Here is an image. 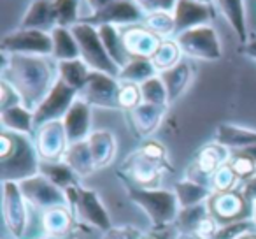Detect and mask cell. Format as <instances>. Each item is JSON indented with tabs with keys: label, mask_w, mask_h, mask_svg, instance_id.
Here are the masks:
<instances>
[{
	"label": "cell",
	"mask_w": 256,
	"mask_h": 239,
	"mask_svg": "<svg viewBox=\"0 0 256 239\" xmlns=\"http://www.w3.org/2000/svg\"><path fill=\"white\" fill-rule=\"evenodd\" d=\"M2 57V79L18 92L26 109L36 111L58 81V62L53 57L8 53Z\"/></svg>",
	"instance_id": "1"
},
{
	"label": "cell",
	"mask_w": 256,
	"mask_h": 239,
	"mask_svg": "<svg viewBox=\"0 0 256 239\" xmlns=\"http://www.w3.org/2000/svg\"><path fill=\"white\" fill-rule=\"evenodd\" d=\"M40 158L36 143L25 134L2 130L0 134V172L2 181L22 183L40 174Z\"/></svg>",
	"instance_id": "2"
},
{
	"label": "cell",
	"mask_w": 256,
	"mask_h": 239,
	"mask_svg": "<svg viewBox=\"0 0 256 239\" xmlns=\"http://www.w3.org/2000/svg\"><path fill=\"white\" fill-rule=\"evenodd\" d=\"M121 176V174H120ZM123 179L124 190L128 192L130 199L140 207L146 218L150 220L151 228L154 230H165L168 225H174L181 211V204L176 195L174 190H165V188H144V186H137L130 183L128 179Z\"/></svg>",
	"instance_id": "3"
},
{
	"label": "cell",
	"mask_w": 256,
	"mask_h": 239,
	"mask_svg": "<svg viewBox=\"0 0 256 239\" xmlns=\"http://www.w3.org/2000/svg\"><path fill=\"white\" fill-rule=\"evenodd\" d=\"M70 30L79 44L81 60L84 62L92 71L104 72V74H109V76H112V78H120L121 69L118 67L112 58L109 57L102 39H100V34L96 27L79 22V23H76L74 27H70Z\"/></svg>",
	"instance_id": "4"
},
{
	"label": "cell",
	"mask_w": 256,
	"mask_h": 239,
	"mask_svg": "<svg viewBox=\"0 0 256 239\" xmlns=\"http://www.w3.org/2000/svg\"><path fill=\"white\" fill-rule=\"evenodd\" d=\"M4 185V200H2V213H4L6 235L12 239H26L32 225L34 207L25 199L20 183L2 181Z\"/></svg>",
	"instance_id": "5"
},
{
	"label": "cell",
	"mask_w": 256,
	"mask_h": 239,
	"mask_svg": "<svg viewBox=\"0 0 256 239\" xmlns=\"http://www.w3.org/2000/svg\"><path fill=\"white\" fill-rule=\"evenodd\" d=\"M176 43L179 44L182 55L190 58L214 62L223 57L221 41L218 37V32L210 25H200L184 30L176 36Z\"/></svg>",
	"instance_id": "6"
},
{
	"label": "cell",
	"mask_w": 256,
	"mask_h": 239,
	"mask_svg": "<svg viewBox=\"0 0 256 239\" xmlns=\"http://www.w3.org/2000/svg\"><path fill=\"white\" fill-rule=\"evenodd\" d=\"M2 53L8 55H30V57H51L53 39L51 34L42 30L20 29L11 32L0 43Z\"/></svg>",
	"instance_id": "7"
},
{
	"label": "cell",
	"mask_w": 256,
	"mask_h": 239,
	"mask_svg": "<svg viewBox=\"0 0 256 239\" xmlns=\"http://www.w3.org/2000/svg\"><path fill=\"white\" fill-rule=\"evenodd\" d=\"M79 92L65 85L60 78L54 83L51 92L46 95V99L39 104L36 111H34V123H36V130L39 127L46 125L50 122H62L70 106L76 102Z\"/></svg>",
	"instance_id": "8"
},
{
	"label": "cell",
	"mask_w": 256,
	"mask_h": 239,
	"mask_svg": "<svg viewBox=\"0 0 256 239\" xmlns=\"http://www.w3.org/2000/svg\"><path fill=\"white\" fill-rule=\"evenodd\" d=\"M146 20V13L139 8L136 0H116L107 8L81 18V23H88L93 27L102 25H139Z\"/></svg>",
	"instance_id": "9"
},
{
	"label": "cell",
	"mask_w": 256,
	"mask_h": 239,
	"mask_svg": "<svg viewBox=\"0 0 256 239\" xmlns=\"http://www.w3.org/2000/svg\"><path fill=\"white\" fill-rule=\"evenodd\" d=\"M121 81L104 72L92 71L86 79L84 86L79 90V99L88 102L90 106L112 109L118 107V93H120Z\"/></svg>",
	"instance_id": "10"
},
{
	"label": "cell",
	"mask_w": 256,
	"mask_h": 239,
	"mask_svg": "<svg viewBox=\"0 0 256 239\" xmlns=\"http://www.w3.org/2000/svg\"><path fill=\"white\" fill-rule=\"evenodd\" d=\"M74 213L82 223L90 225L92 228L102 232V234L114 227V221L109 209L104 204L98 192H95L93 188L79 186V195L74 207Z\"/></svg>",
	"instance_id": "11"
},
{
	"label": "cell",
	"mask_w": 256,
	"mask_h": 239,
	"mask_svg": "<svg viewBox=\"0 0 256 239\" xmlns=\"http://www.w3.org/2000/svg\"><path fill=\"white\" fill-rule=\"evenodd\" d=\"M20 188H22L23 195L28 200L30 206L37 211H46L58 206H68L67 197H65V190H62L60 186L51 183L42 174H37L34 178L22 181L20 183Z\"/></svg>",
	"instance_id": "12"
},
{
	"label": "cell",
	"mask_w": 256,
	"mask_h": 239,
	"mask_svg": "<svg viewBox=\"0 0 256 239\" xmlns=\"http://www.w3.org/2000/svg\"><path fill=\"white\" fill-rule=\"evenodd\" d=\"M207 206H209V213L221 225L246 220V218H249V211L252 213V206L246 200V197L238 190H232V192H224V193H214L207 200Z\"/></svg>",
	"instance_id": "13"
},
{
	"label": "cell",
	"mask_w": 256,
	"mask_h": 239,
	"mask_svg": "<svg viewBox=\"0 0 256 239\" xmlns=\"http://www.w3.org/2000/svg\"><path fill=\"white\" fill-rule=\"evenodd\" d=\"M36 146L44 162H62L68 150V139L64 123L50 122L37 129Z\"/></svg>",
	"instance_id": "14"
},
{
	"label": "cell",
	"mask_w": 256,
	"mask_h": 239,
	"mask_svg": "<svg viewBox=\"0 0 256 239\" xmlns=\"http://www.w3.org/2000/svg\"><path fill=\"white\" fill-rule=\"evenodd\" d=\"M68 144L82 143L92 136V106L78 97L62 120Z\"/></svg>",
	"instance_id": "15"
},
{
	"label": "cell",
	"mask_w": 256,
	"mask_h": 239,
	"mask_svg": "<svg viewBox=\"0 0 256 239\" xmlns=\"http://www.w3.org/2000/svg\"><path fill=\"white\" fill-rule=\"evenodd\" d=\"M176 36L184 30L207 25L214 18V9L210 4H202L198 0H178L174 9Z\"/></svg>",
	"instance_id": "16"
},
{
	"label": "cell",
	"mask_w": 256,
	"mask_h": 239,
	"mask_svg": "<svg viewBox=\"0 0 256 239\" xmlns=\"http://www.w3.org/2000/svg\"><path fill=\"white\" fill-rule=\"evenodd\" d=\"M123 44L126 48L130 58H153V55L158 51L162 41L158 36H154L151 30L140 25H130L121 32Z\"/></svg>",
	"instance_id": "17"
},
{
	"label": "cell",
	"mask_w": 256,
	"mask_h": 239,
	"mask_svg": "<svg viewBox=\"0 0 256 239\" xmlns=\"http://www.w3.org/2000/svg\"><path fill=\"white\" fill-rule=\"evenodd\" d=\"M124 174L126 176H121L134 185L144 186V188H156V183L162 176V162L151 160V158L144 157L140 151H137V155L130 157L128 160Z\"/></svg>",
	"instance_id": "18"
},
{
	"label": "cell",
	"mask_w": 256,
	"mask_h": 239,
	"mask_svg": "<svg viewBox=\"0 0 256 239\" xmlns=\"http://www.w3.org/2000/svg\"><path fill=\"white\" fill-rule=\"evenodd\" d=\"M167 107L164 106H153V104H139L136 109L128 111V118H130V125H132L134 132L139 137H148L160 127L164 114Z\"/></svg>",
	"instance_id": "19"
},
{
	"label": "cell",
	"mask_w": 256,
	"mask_h": 239,
	"mask_svg": "<svg viewBox=\"0 0 256 239\" xmlns=\"http://www.w3.org/2000/svg\"><path fill=\"white\" fill-rule=\"evenodd\" d=\"M20 29L42 30L48 34L53 32V29H56L53 0H34L20 23Z\"/></svg>",
	"instance_id": "20"
},
{
	"label": "cell",
	"mask_w": 256,
	"mask_h": 239,
	"mask_svg": "<svg viewBox=\"0 0 256 239\" xmlns=\"http://www.w3.org/2000/svg\"><path fill=\"white\" fill-rule=\"evenodd\" d=\"M228 150L221 144H209L200 150L198 157L195 160V171L198 174V181L204 185H209V178L228 162Z\"/></svg>",
	"instance_id": "21"
},
{
	"label": "cell",
	"mask_w": 256,
	"mask_h": 239,
	"mask_svg": "<svg viewBox=\"0 0 256 239\" xmlns=\"http://www.w3.org/2000/svg\"><path fill=\"white\" fill-rule=\"evenodd\" d=\"M74 209L68 206H58L42 211V225L46 237L62 239L74 228Z\"/></svg>",
	"instance_id": "22"
},
{
	"label": "cell",
	"mask_w": 256,
	"mask_h": 239,
	"mask_svg": "<svg viewBox=\"0 0 256 239\" xmlns=\"http://www.w3.org/2000/svg\"><path fill=\"white\" fill-rule=\"evenodd\" d=\"M0 123H2V130L25 134V136H32L36 130L34 111L26 109L23 104H16L0 111Z\"/></svg>",
	"instance_id": "23"
},
{
	"label": "cell",
	"mask_w": 256,
	"mask_h": 239,
	"mask_svg": "<svg viewBox=\"0 0 256 239\" xmlns=\"http://www.w3.org/2000/svg\"><path fill=\"white\" fill-rule=\"evenodd\" d=\"M216 143L224 146L226 150H244V148L256 144V130L242 129L230 123H221L216 132Z\"/></svg>",
	"instance_id": "24"
},
{
	"label": "cell",
	"mask_w": 256,
	"mask_h": 239,
	"mask_svg": "<svg viewBox=\"0 0 256 239\" xmlns=\"http://www.w3.org/2000/svg\"><path fill=\"white\" fill-rule=\"evenodd\" d=\"M64 162L79 176V178H86V176L93 174L96 171L95 160H93L92 148L88 144V139L82 143L70 144L64 157Z\"/></svg>",
	"instance_id": "25"
},
{
	"label": "cell",
	"mask_w": 256,
	"mask_h": 239,
	"mask_svg": "<svg viewBox=\"0 0 256 239\" xmlns=\"http://www.w3.org/2000/svg\"><path fill=\"white\" fill-rule=\"evenodd\" d=\"M160 78L164 81L165 88H167L168 104H174L192 81V67L186 62H179L178 65H174L168 71L160 72Z\"/></svg>",
	"instance_id": "26"
},
{
	"label": "cell",
	"mask_w": 256,
	"mask_h": 239,
	"mask_svg": "<svg viewBox=\"0 0 256 239\" xmlns=\"http://www.w3.org/2000/svg\"><path fill=\"white\" fill-rule=\"evenodd\" d=\"M174 192H176V195H178V199H179L181 209H182V207H192V206L204 204L214 195L209 185L193 181V179H190V178L176 183Z\"/></svg>",
	"instance_id": "27"
},
{
	"label": "cell",
	"mask_w": 256,
	"mask_h": 239,
	"mask_svg": "<svg viewBox=\"0 0 256 239\" xmlns=\"http://www.w3.org/2000/svg\"><path fill=\"white\" fill-rule=\"evenodd\" d=\"M88 144L92 148V155H93V160H95L96 169L107 167L114 160V155H116V139H114V136L110 132H107V130L92 132V136L88 137Z\"/></svg>",
	"instance_id": "28"
},
{
	"label": "cell",
	"mask_w": 256,
	"mask_h": 239,
	"mask_svg": "<svg viewBox=\"0 0 256 239\" xmlns=\"http://www.w3.org/2000/svg\"><path fill=\"white\" fill-rule=\"evenodd\" d=\"M51 39H53V55L51 57L56 62H67V60H78V58H81L79 44L70 29L56 27L51 32Z\"/></svg>",
	"instance_id": "29"
},
{
	"label": "cell",
	"mask_w": 256,
	"mask_h": 239,
	"mask_svg": "<svg viewBox=\"0 0 256 239\" xmlns=\"http://www.w3.org/2000/svg\"><path fill=\"white\" fill-rule=\"evenodd\" d=\"M96 29H98L100 39H102L109 57L112 58L118 67L123 69L132 58H130V55H128L126 48H124V44H123L121 30L114 25H102V27H96Z\"/></svg>",
	"instance_id": "30"
},
{
	"label": "cell",
	"mask_w": 256,
	"mask_h": 239,
	"mask_svg": "<svg viewBox=\"0 0 256 239\" xmlns=\"http://www.w3.org/2000/svg\"><path fill=\"white\" fill-rule=\"evenodd\" d=\"M218 8H220L221 15L226 18L234 32L237 34L240 44H246L249 39L248 36V27H246V9H244V0H216Z\"/></svg>",
	"instance_id": "31"
},
{
	"label": "cell",
	"mask_w": 256,
	"mask_h": 239,
	"mask_svg": "<svg viewBox=\"0 0 256 239\" xmlns=\"http://www.w3.org/2000/svg\"><path fill=\"white\" fill-rule=\"evenodd\" d=\"M156 69H154L153 62L150 58H132L120 72V81L121 83H134V85H142L144 81L151 79L156 76Z\"/></svg>",
	"instance_id": "32"
},
{
	"label": "cell",
	"mask_w": 256,
	"mask_h": 239,
	"mask_svg": "<svg viewBox=\"0 0 256 239\" xmlns=\"http://www.w3.org/2000/svg\"><path fill=\"white\" fill-rule=\"evenodd\" d=\"M92 69L81 60H67V62H58V78L68 85L74 90H81L84 86L86 79H88Z\"/></svg>",
	"instance_id": "33"
},
{
	"label": "cell",
	"mask_w": 256,
	"mask_h": 239,
	"mask_svg": "<svg viewBox=\"0 0 256 239\" xmlns=\"http://www.w3.org/2000/svg\"><path fill=\"white\" fill-rule=\"evenodd\" d=\"M40 174L46 176L51 183H54L56 186H60L62 190H67L70 186H78V178L79 176L65 164L62 162H44L40 164Z\"/></svg>",
	"instance_id": "34"
},
{
	"label": "cell",
	"mask_w": 256,
	"mask_h": 239,
	"mask_svg": "<svg viewBox=\"0 0 256 239\" xmlns=\"http://www.w3.org/2000/svg\"><path fill=\"white\" fill-rule=\"evenodd\" d=\"M207 214H209V206H207V202L198 204V206H192V207H182V209L179 211V216L174 223L176 232L195 235L200 221H202Z\"/></svg>",
	"instance_id": "35"
},
{
	"label": "cell",
	"mask_w": 256,
	"mask_h": 239,
	"mask_svg": "<svg viewBox=\"0 0 256 239\" xmlns=\"http://www.w3.org/2000/svg\"><path fill=\"white\" fill-rule=\"evenodd\" d=\"M181 48H179V44L170 39H164L160 44V48H158V51L153 55V58H151V62H153L154 69H156L158 72H164V71H168V69H172L174 65H178L179 62H181Z\"/></svg>",
	"instance_id": "36"
},
{
	"label": "cell",
	"mask_w": 256,
	"mask_h": 239,
	"mask_svg": "<svg viewBox=\"0 0 256 239\" xmlns=\"http://www.w3.org/2000/svg\"><path fill=\"white\" fill-rule=\"evenodd\" d=\"M79 4H81V0H53L56 27L70 29V27H74L76 23L81 22V16H79Z\"/></svg>",
	"instance_id": "37"
},
{
	"label": "cell",
	"mask_w": 256,
	"mask_h": 239,
	"mask_svg": "<svg viewBox=\"0 0 256 239\" xmlns=\"http://www.w3.org/2000/svg\"><path fill=\"white\" fill-rule=\"evenodd\" d=\"M140 86V97H142V102L153 104V106H168V95L167 88H165L164 81H162L160 74L153 76L151 79L144 81Z\"/></svg>",
	"instance_id": "38"
},
{
	"label": "cell",
	"mask_w": 256,
	"mask_h": 239,
	"mask_svg": "<svg viewBox=\"0 0 256 239\" xmlns=\"http://www.w3.org/2000/svg\"><path fill=\"white\" fill-rule=\"evenodd\" d=\"M240 183V179L237 178V174L234 172V169L230 167V164H224L214 172L209 178V186L212 190V193H224L237 190V185Z\"/></svg>",
	"instance_id": "39"
},
{
	"label": "cell",
	"mask_w": 256,
	"mask_h": 239,
	"mask_svg": "<svg viewBox=\"0 0 256 239\" xmlns=\"http://www.w3.org/2000/svg\"><path fill=\"white\" fill-rule=\"evenodd\" d=\"M144 27L148 30L158 36L160 39H167L168 36L176 34V22L172 13H154V15H148L144 20Z\"/></svg>",
	"instance_id": "40"
},
{
	"label": "cell",
	"mask_w": 256,
	"mask_h": 239,
	"mask_svg": "<svg viewBox=\"0 0 256 239\" xmlns=\"http://www.w3.org/2000/svg\"><path fill=\"white\" fill-rule=\"evenodd\" d=\"M254 230H256V223L252 221V218H246V220L220 225V228H218L216 235L212 239H240Z\"/></svg>",
	"instance_id": "41"
},
{
	"label": "cell",
	"mask_w": 256,
	"mask_h": 239,
	"mask_svg": "<svg viewBox=\"0 0 256 239\" xmlns=\"http://www.w3.org/2000/svg\"><path fill=\"white\" fill-rule=\"evenodd\" d=\"M228 164H230V167L234 169V172L240 181H248L256 174V162L252 158H249L248 155H244L242 151H234L230 155Z\"/></svg>",
	"instance_id": "42"
},
{
	"label": "cell",
	"mask_w": 256,
	"mask_h": 239,
	"mask_svg": "<svg viewBox=\"0 0 256 239\" xmlns=\"http://www.w3.org/2000/svg\"><path fill=\"white\" fill-rule=\"evenodd\" d=\"M139 104H142L140 86L134 85V83H121L120 93H118V107H121L124 111H132Z\"/></svg>",
	"instance_id": "43"
},
{
	"label": "cell",
	"mask_w": 256,
	"mask_h": 239,
	"mask_svg": "<svg viewBox=\"0 0 256 239\" xmlns=\"http://www.w3.org/2000/svg\"><path fill=\"white\" fill-rule=\"evenodd\" d=\"M142 228L136 225H114L110 230L104 232L100 239H142Z\"/></svg>",
	"instance_id": "44"
},
{
	"label": "cell",
	"mask_w": 256,
	"mask_h": 239,
	"mask_svg": "<svg viewBox=\"0 0 256 239\" xmlns=\"http://www.w3.org/2000/svg\"><path fill=\"white\" fill-rule=\"evenodd\" d=\"M139 8L148 15L154 13H174L178 0H136Z\"/></svg>",
	"instance_id": "45"
},
{
	"label": "cell",
	"mask_w": 256,
	"mask_h": 239,
	"mask_svg": "<svg viewBox=\"0 0 256 239\" xmlns=\"http://www.w3.org/2000/svg\"><path fill=\"white\" fill-rule=\"evenodd\" d=\"M16 104H22V97L18 95V92L8 81L2 79L0 81V111L16 106Z\"/></svg>",
	"instance_id": "46"
},
{
	"label": "cell",
	"mask_w": 256,
	"mask_h": 239,
	"mask_svg": "<svg viewBox=\"0 0 256 239\" xmlns=\"http://www.w3.org/2000/svg\"><path fill=\"white\" fill-rule=\"evenodd\" d=\"M140 153L144 157L151 158V160H156V162H165V148L162 146L160 143H154V141H150L146 143L142 148H140Z\"/></svg>",
	"instance_id": "47"
},
{
	"label": "cell",
	"mask_w": 256,
	"mask_h": 239,
	"mask_svg": "<svg viewBox=\"0 0 256 239\" xmlns=\"http://www.w3.org/2000/svg\"><path fill=\"white\" fill-rule=\"evenodd\" d=\"M240 192H242V195L246 197V200H248L251 206L256 202V174L252 176L251 179L244 181V186H242Z\"/></svg>",
	"instance_id": "48"
},
{
	"label": "cell",
	"mask_w": 256,
	"mask_h": 239,
	"mask_svg": "<svg viewBox=\"0 0 256 239\" xmlns=\"http://www.w3.org/2000/svg\"><path fill=\"white\" fill-rule=\"evenodd\" d=\"M238 51H240L242 55H246V57L256 60V34H251L249 39H248V43L240 44V50Z\"/></svg>",
	"instance_id": "49"
},
{
	"label": "cell",
	"mask_w": 256,
	"mask_h": 239,
	"mask_svg": "<svg viewBox=\"0 0 256 239\" xmlns=\"http://www.w3.org/2000/svg\"><path fill=\"white\" fill-rule=\"evenodd\" d=\"M86 2V6L90 8V11L92 13H96V11H100V9H104V8H107L109 4H112V2H116V0H84ZM90 13V15H92ZM88 16V15H86ZM84 18V16H82Z\"/></svg>",
	"instance_id": "50"
},
{
	"label": "cell",
	"mask_w": 256,
	"mask_h": 239,
	"mask_svg": "<svg viewBox=\"0 0 256 239\" xmlns=\"http://www.w3.org/2000/svg\"><path fill=\"white\" fill-rule=\"evenodd\" d=\"M238 151H242V153H244V155H248L249 158H252V160L256 162V144H254V146L244 148V150H238Z\"/></svg>",
	"instance_id": "51"
},
{
	"label": "cell",
	"mask_w": 256,
	"mask_h": 239,
	"mask_svg": "<svg viewBox=\"0 0 256 239\" xmlns=\"http://www.w3.org/2000/svg\"><path fill=\"white\" fill-rule=\"evenodd\" d=\"M168 239H196L195 235H190V234H181V232H176L174 235H170Z\"/></svg>",
	"instance_id": "52"
},
{
	"label": "cell",
	"mask_w": 256,
	"mask_h": 239,
	"mask_svg": "<svg viewBox=\"0 0 256 239\" xmlns=\"http://www.w3.org/2000/svg\"><path fill=\"white\" fill-rule=\"evenodd\" d=\"M251 214H252V216H251V218H252V221L256 223V202L252 204V213H251Z\"/></svg>",
	"instance_id": "53"
},
{
	"label": "cell",
	"mask_w": 256,
	"mask_h": 239,
	"mask_svg": "<svg viewBox=\"0 0 256 239\" xmlns=\"http://www.w3.org/2000/svg\"><path fill=\"white\" fill-rule=\"evenodd\" d=\"M240 239H256V232H251V234L244 235V237H240Z\"/></svg>",
	"instance_id": "54"
},
{
	"label": "cell",
	"mask_w": 256,
	"mask_h": 239,
	"mask_svg": "<svg viewBox=\"0 0 256 239\" xmlns=\"http://www.w3.org/2000/svg\"><path fill=\"white\" fill-rule=\"evenodd\" d=\"M142 239H162V237H158V235H153V234H150V235H144Z\"/></svg>",
	"instance_id": "55"
},
{
	"label": "cell",
	"mask_w": 256,
	"mask_h": 239,
	"mask_svg": "<svg viewBox=\"0 0 256 239\" xmlns=\"http://www.w3.org/2000/svg\"><path fill=\"white\" fill-rule=\"evenodd\" d=\"M198 2H202V4H210L212 0H198Z\"/></svg>",
	"instance_id": "56"
}]
</instances>
